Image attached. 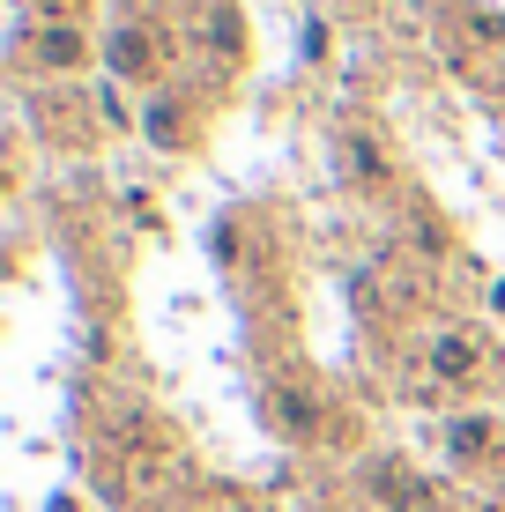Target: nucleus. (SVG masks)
<instances>
[{"label": "nucleus", "mask_w": 505, "mask_h": 512, "mask_svg": "<svg viewBox=\"0 0 505 512\" xmlns=\"http://www.w3.org/2000/svg\"><path fill=\"white\" fill-rule=\"evenodd\" d=\"M468 364H476V349H468V342H439V372L446 379H468Z\"/></svg>", "instance_id": "obj_1"}]
</instances>
